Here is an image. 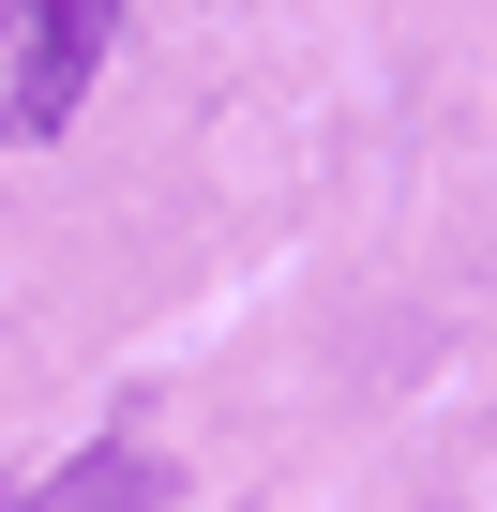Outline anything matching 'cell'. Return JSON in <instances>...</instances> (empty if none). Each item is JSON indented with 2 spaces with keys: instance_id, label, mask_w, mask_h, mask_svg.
<instances>
[{
  "instance_id": "cell-1",
  "label": "cell",
  "mask_w": 497,
  "mask_h": 512,
  "mask_svg": "<svg viewBox=\"0 0 497 512\" xmlns=\"http://www.w3.org/2000/svg\"><path fill=\"white\" fill-rule=\"evenodd\" d=\"M106 46H121V0H0V136H61L76 106H91V76H106Z\"/></svg>"
},
{
  "instance_id": "cell-2",
  "label": "cell",
  "mask_w": 497,
  "mask_h": 512,
  "mask_svg": "<svg viewBox=\"0 0 497 512\" xmlns=\"http://www.w3.org/2000/svg\"><path fill=\"white\" fill-rule=\"evenodd\" d=\"M166 497H181V482H166L151 437H91V452H76L61 482H31L16 512H166Z\"/></svg>"
},
{
  "instance_id": "cell-3",
  "label": "cell",
  "mask_w": 497,
  "mask_h": 512,
  "mask_svg": "<svg viewBox=\"0 0 497 512\" xmlns=\"http://www.w3.org/2000/svg\"><path fill=\"white\" fill-rule=\"evenodd\" d=\"M0 512H16V482H0Z\"/></svg>"
}]
</instances>
